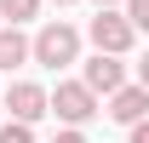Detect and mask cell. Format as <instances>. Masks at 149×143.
Returning a JSON list of instances; mask_svg holds the SVG:
<instances>
[{"mask_svg": "<svg viewBox=\"0 0 149 143\" xmlns=\"http://www.w3.org/2000/svg\"><path fill=\"white\" fill-rule=\"evenodd\" d=\"M52 115L63 126H86L92 115H103L97 109V92L86 86V80H57V92H52Z\"/></svg>", "mask_w": 149, "mask_h": 143, "instance_id": "1", "label": "cell"}, {"mask_svg": "<svg viewBox=\"0 0 149 143\" xmlns=\"http://www.w3.org/2000/svg\"><path fill=\"white\" fill-rule=\"evenodd\" d=\"M86 40H92L97 52H132V40H138V29H132L126 12H115V6H97L92 29H86Z\"/></svg>", "mask_w": 149, "mask_h": 143, "instance_id": "2", "label": "cell"}, {"mask_svg": "<svg viewBox=\"0 0 149 143\" xmlns=\"http://www.w3.org/2000/svg\"><path fill=\"white\" fill-rule=\"evenodd\" d=\"M80 57V29H69V23H46L35 35V63H46V69H63V63H74Z\"/></svg>", "mask_w": 149, "mask_h": 143, "instance_id": "3", "label": "cell"}, {"mask_svg": "<svg viewBox=\"0 0 149 143\" xmlns=\"http://www.w3.org/2000/svg\"><path fill=\"white\" fill-rule=\"evenodd\" d=\"M6 109H12V120H29V126H35L40 115H52V92H46V86H35V80H12Z\"/></svg>", "mask_w": 149, "mask_h": 143, "instance_id": "4", "label": "cell"}, {"mask_svg": "<svg viewBox=\"0 0 149 143\" xmlns=\"http://www.w3.org/2000/svg\"><path fill=\"white\" fill-rule=\"evenodd\" d=\"M80 80H86L97 97H109L115 86H126V63H120V52H92L86 69H80Z\"/></svg>", "mask_w": 149, "mask_h": 143, "instance_id": "5", "label": "cell"}, {"mask_svg": "<svg viewBox=\"0 0 149 143\" xmlns=\"http://www.w3.org/2000/svg\"><path fill=\"white\" fill-rule=\"evenodd\" d=\"M103 115H109V120H120V126L143 120V115H149V86H143V80H138V86H115Z\"/></svg>", "mask_w": 149, "mask_h": 143, "instance_id": "6", "label": "cell"}, {"mask_svg": "<svg viewBox=\"0 0 149 143\" xmlns=\"http://www.w3.org/2000/svg\"><path fill=\"white\" fill-rule=\"evenodd\" d=\"M17 63H35V40L23 35L17 23L0 29V69H17Z\"/></svg>", "mask_w": 149, "mask_h": 143, "instance_id": "7", "label": "cell"}, {"mask_svg": "<svg viewBox=\"0 0 149 143\" xmlns=\"http://www.w3.org/2000/svg\"><path fill=\"white\" fill-rule=\"evenodd\" d=\"M0 17L6 23H29V17H40V0H0Z\"/></svg>", "mask_w": 149, "mask_h": 143, "instance_id": "8", "label": "cell"}, {"mask_svg": "<svg viewBox=\"0 0 149 143\" xmlns=\"http://www.w3.org/2000/svg\"><path fill=\"white\" fill-rule=\"evenodd\" d=\"M0 143H35L29 120H6V126H0Z\"/></svg>", "mask_w": 149, "mask_h": 143, "instance_id": "9", "label": "cell"}, {"mask_svg": "<svg viewBox=\"0 0 149 143\" xmlns=\"http://www.w3.org/2000/svg\"><path fill=\"white\" fill-rule=\"evenodd\" d=\"M126 17H132V29L143 35V29H149V0H126Z\"/></svg>", "mask_w": 149, "mask_h": 143, "instance_id": "10", "label": "cell"}, {"mask_svg": "<svg viewBox=\"0 0 149 143\" xmlns=\"http://www.w3.org/2000/svg\"><path fill=\"white\" fill-rule=\"evenodd\" d=\"M52 143H86V132H80V126H63V132H57Z\"/></svg>", "mask_w": 149, "mask_h": 143, "instance_id": "11", "label": "cell"}, {"mask_svg": "<svg viewBox=\"0 0 149 143\" xmlns=\"http://www.w3.org/2000/svg\"><path fill=\"white\" fill-rule=\"evenodd\" d=\"M132 143H149V115H143V120H132Z\"/></svg>", "mask_w": 149, "mask_h": 143, "instance_id": "12", "label": "cell"}, {"mask_svg": "<svg viewBox=\"0 0 149 143\" xmlns=\"http://www.w3.org/2000/svg\"><path fill=\"white\" fill-rule=\"evenodd\" d=\"M138 80H143V86H149V57H143V63H138Z\"/></svg>", "mask_w": 149, "mask_h": 143, "instance_id": "13", "label": "cell"}, {"mask_svg": "<svg viewBox=\"0 0 149 143\" xmlns=\"http://www.w3.org/2000/svg\"><path fill=\"white\" fill-rule=\"evenodd\" d=\"M97 6H126V0H97Z\"/></svg>", "mask_w": 149, "mask_h": 143, "instance_id": "14", "label": "cell"}, {"mask_svg": "<svg viewBox=\"0 0 149 143\" xmlns=\"http://www.w3.org/2000/svg\"><path fill=\"white\" fill-rule=\"evenodd\" d=\"M57 6H69V0H57Z\"/></svg>", "mask_w": 149, "mask_h": 143, "instance_id": "15", "label": "cell"}]
</instances>
